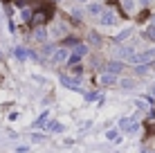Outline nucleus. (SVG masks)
<instances>
[{"mask_svg":"<svg viewBox=\"0 0 155 153\" xmlns=\"http://www.w3.org/2000/svg\"><path fill=\"white\" fill-rule=\"evenodd\" d=\"M155 52L148 50V52H137V54H130V59H128V63H133V65H144V63L153 61Z\"/></svg>","mask_w":155,"mask_h":153,"instance_id":"1","label":"nucleus"},{"mask_svg":"<svg viewBox=\"0 0 155 153\" xmlns=\"http://www.w3.org/2000/svg\"><path fill=\"white\" fill-rule=\"evenodd\" d=\"M119 128L124 131V133H135V131L140 128V124H137L133 117H124V119L119 122Z\"/></svg>","mask_w":155,"mask_h":153,"instance_id":"2","label":"nucleus"},{"mask_svg":"<svg viewBox=\"0 0 155 153\" xmlns=\"http://www.w3.org/2000/svg\"><path fill=\"white\" fill-rule=\"evenodd\" d=\"M50 16H52V7H41V9H38V14L31 18V23H34V25H41V23H45Z\"/></svg>","mask_w":155,"mask_h":153,"instance_id":"3","label":"nucleus"},{"mask_svg":"<svg viewBox=\"0 0 155 153\" xmlns=\"http://www.w3.org/2000/svg\"><path fill=\"white\" fill-rule=\"evenodd\" d=\"M61 83L65 88H72V90H81V81L79 79H74V77H70V75H63L61 77Z\"/></svg>","mask_w":155,"mask_h":153,"instance_id":"4","label":"nucleus"},{"mask_svg":"<svg viewBox=\"0 0 155 153\" xmlns=\"http://www.w3.org/2000/svg\"><path fill=\"white\" fill-rule=\"evenodd\" d=\"M68 59H70V54H68L65 47H56V52H54V56H52V61H54V63H63V61H68Z\"/></svg>","mask_w":155,"mask_h":153,"instance_id":"5","label":"nucleus"},{"mask_svg":"<svg viewBox=\"0 0 155 153\" xmlns=\"http://www.w3.org/2000/svg\"><path fill=\"white\" fill-rule=\"evenodd\" d=\"M99 83H101V86H115V83H117V75H110V72H104V75L99 77Z\"/></svg>","mask_w":155,"mask_h":153,"instance_id":"6","label":"nucleus"},{"mask_svg":"<svg viewBox=\"0 0 155 153\" xmlns=\"http://www.w3.org/2000/svg\"><path fill=\"white\" fill-rule=\"evenodd\" d=\"M99 23H101V25H115V23H117V18H115V14H113V12H104V14L99 16Z\"/></svg>","mask_w":155,"mask_h":153,"instance_id":"7","label":"nucleus"},{"mask_svg":"<svg viewBox=\"0 0 155 153\" xmlns=\"http://www.w3.org/2000/svg\"><path fill=\"white\" fill-rule=\"evenodd\" d=\"M121 70H124V65H121L119 61H110V63H106V72H110V75H119Z\"/></svg>","mask_w":155,"mask_h":153,"instance_id":"8","label":"nucleus"},{"mask_svg":"<svg viewBox=\"0 0 155 153\" xmlns=\"http://www.w3.org/2000/svg\"><path fill=\"white\" fill-rule=\"evenodd\" d=\"M88 12H90V14H92V16H101V14H104V12H106V9H104V7H101V5H99V2H92V5H90V7H88Z\"/></svg>","mask_w":155,"mask_h":153,"instance_id":"9","label":"nucleus"},{"mask_svg":"<svg viewBox=\"0 0 155 153\" xmlns=\"http://www.w3.org/2000/svg\"><path fill=\"white\" fill-rule=\"evenodd\" d=\"M16 56H18V59H27V56H29V59H34V52H29V50H25V47H18V50H16Z\"/></svg>","mask_w":155,"mask_h":153,"instance_id":"10","label":"nucleus"},{"mask_svg":"<svg viewBox=\"0 0 155 153\" xmlns=\"http://www.w3.org/2000/svg\"><path fill=\"white\" fill-rule=\"evenodd\" d=\"M34 38H36V41H41V43H43V41H45V38H47V32H45V29H43V27H38V29H36V32H34Z\"/></svg>","mask_w":155,"mask_h":153,"instance_id":"11","label":"nucleus"},{"mask_svg":"<svg viewBox=\"0 0 155 153\" xmlns=\"http://www.w3.org/2000/svg\"><path fill=\"white\" fill-rule=\"evenodd\" d=\"M119 86H121V88H126V90H130V88L135 86V81H133V79H121Z\"/></svg>","mask_w":155,"mask_h":153,"instance_id":"12","label":"nucleus"},{"mask_svg":"<svg viewBox=\"0 0 155 153\" xmlns=\"http://www.w3.org/2000/svg\"><path fill=\"white\" fill-rule=\"evenodd\" d=\"M54 52H56V47H52V45L43 47V56H54Z\"/></svg>","mask_w":155,"mask_h":153,"instance_id":"13","label":"nucleus"},{"mask_svg":"<svg viewBox=\"0 0 155 153\" xmlns=\"http://www.w3.org/2000/svg\"><path fill=\"white\" fill-rule=\"evenodd\" d=\"M85 99H88V101H97V99H101V92H88Z\"/></svg>","mask_w":155,"mask_h":153,"instance_id":"14","label":"nucleus"},{"mask_svg":"<svg viewBox=\"0 0 155 153\" xmlns=\"http://www.w3.org/2000/svg\"><path fill=\"white\" fill-rule=\"evenodd\" d=\"M130 32H133V29H124V32H119L115 41H124V38H128V36H130Z\"/></svg>","mask_w":155,"mask_h":153,"instance_id":"15","label":"nucleus"},{"mask_svg":"<svg viewBox=\"0 0 155 153\" xmlns=\"http://www.w3.org/2000/svg\"><path fill=\"white\" fill-rule=\"evenodd\" d=\"M47 128H50L52 133H58V131H61V124H58V122H52L50 126H47Z\"/></svg>","mask_w":155,"mask_h":153,"instance_id":"16","label":"nucleus"},{"mask_svg":"<svg viewBox=\"0 0 155 153\" xmlns=\"http://www.w3.org/2000/svg\"><path fill=\"white\" fill-rule=\"evenodd\" d=\"M146 36H148L151 41H155V25H151V27L146 29Z\"/></svg>","mask_w":155,"mask_h":153,"instance_id":"17","label":"nucleus"},{"mask_svg":"<svg viewBox=\"0 0 155 153\" xmlns=\"http://www.w3.org/2000/svg\"><path fill=\"white\" fill-rule=\"evenodd\" d=\"M47 115H50V113H47V110H45V113H43V115H41V117H38V122H36V126H41V124H45V122H47Z\"/></svg>","mask_w":155,"mask_h":153,"instance_id":"18","label":"nucleus"},{"mask_svg":"<svg viewBox=\"0 0 155 153\" xmlns=\"http://www.w3.org/2000/svg\"><path fill=\"white\" fill-rule=\"evenodd\" d=\"M124 9H126V12H130V9H133V0H124Z\"/></svg>","mask_w":155,"mask_h":153,"instance_id":"19","label":"nucleus"},{"mask_svg":"<svg viewBox=\"0 0 155 153\" xmlns=\"http://www.w3.org/2000/svg\"><path fill=\"white\" fill-rule=\"evenodd\" d=\"M90 43H99V36L94 34V32H92V34H90Z\"/></svg>","mask_w":155,"mask_h":153,"instance_id":"20","label":"nucleus"},{"mask_svg":"<svg viewBox=\"0 0 155 153\" xmlns=\"http://www.w3.org/2000/svg\"><path fill=\"white\" fill-rule=\"evenodd\" d=\"M153 25H155V16H153Z\"/></svg>","mask_w":155,"mask_h":153,"instance_id":"21","label":"nucleus"},{"mask_svg":"<svg viewBox=\"0 0 155 153\" xmlns=\"http://www.w3.org/2000/svg\"><path fill=\"white\" fill-rule=\"evenodd\" d=\"M153 92H155V86H153Z\"/></svg>","mask_w":155,"mask_h":153,"instance_id":"22","label":"nucleus"},{"mask_svg":"<svg viewBox=\"0 0 155 153\" xmlns=\"http://www.w3.org/2000/svg\"><path fill=\"white\" fill-rule=\"evenodd\" d=\"M79 2H83V0H79Z\"/></svg>","mask_w":155,"mask_h":153,"instance_id":"23","label":"nucleus"},{"mask_svg":"<svg viewBox=\"0 0 155 153\" xmlns=\"http://www.w3.org/2000/svg\"><path fill=\"white\" fill-rule=\"evenodd\" d=\"M0 59H2V54H0Z\"/></svg>","mask_w":155,"mask_h":153,"instance_id":"24","label":"nucleus"},{"mask_svg":"<svg viewBox=\"0 0 155 153\" xmlns=\"http://www.w3.org/2000/svg\"><path fill=\"white\" fill-rule=\"evenodd\" d=\"M144 2H148V0H144Z\"/></svg>","mask_w":155,"mask_h":153,"instance_id":"25","label":"nucleus"}]
</instances>
